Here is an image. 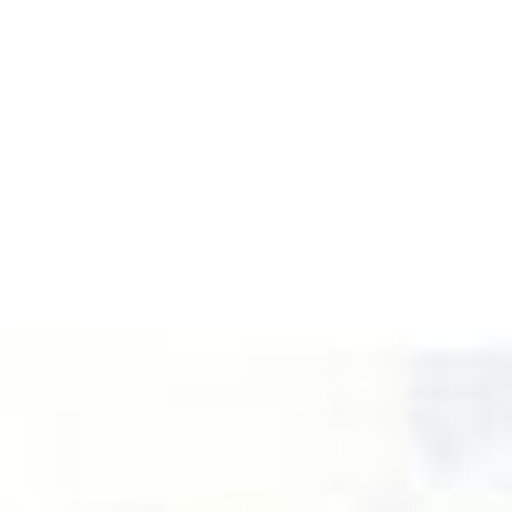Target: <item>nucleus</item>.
I'll list each match as a JSON object with an SVG mask.
<instances>
[]
</instances>
